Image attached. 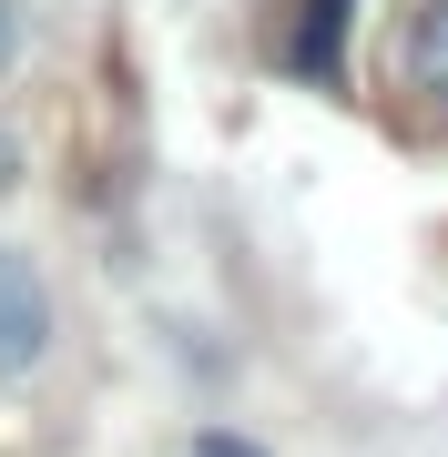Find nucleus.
Segmentation results:
<instances>
[{
  "label": "nucleus",
  "mask_w": 448,
  "mask_h": 457,
  "mask_svg": "<svg viewBox=\"0 0 448 457\" xmlns=\"http://www.w3.org/2000/svg\"><path fill=\"white\" fill-rule=\"evenodd\" d=\"M51 356V285L21 245H0V376H31Z\"/></svg>",
  "instance_id": "obj_1"
},
{
  "label": "nucleus",
  "mask_w": 448,
  "mask_h": 457,
  "mask_svg": "<svg viewBox=\"0 0 448 457\" xmlns=\"http://www.w3.org/2000/svg\"><path fill=\"white\" fill-rule=\"evenodd\" d=\"M347 11H357V0H306L296 41H285V71H296V82H316V92L347 82Z\"/></svg>",
  "instance_id": "obj_2"
},
{
  "label": "nucleus",
  "mask_w": 448,
  "mask_h": 457,
  "mask_svg": "<svg viewBox=\"0 0 448 457\" xmlns=\"http://www.w3.org/2000/svg\"><path fill=\"white\" fill-rule=\"evenodd\" d=\"M408 71H418V92L448 112V0H428V11H418V31H408Z\"/></svg>",
  "instance_id": "obj_3"
},
{
  "label": "nucleus",
  "mask_w": 448,
  "mask_h": 457,
  "mask_svg": "<svg viewBox=\"0 0 448 457\" xmlns=\"http://www.w3.org/2000/svg\"><path fill=\"white\" fill-rule=\"evenodd\" d=\"M194 457H266V447H255V437H234V427H204Z\"/></svg>",
  "instance_id": "obj_4"
},
{
  "label": "nucleus",
  "mask_w": 448,
  "mask_h": 457,
  "mask_svg": "<svg viewBox=\"0 0 448 457\" xmlns=\"http://www.w3.org/2000/svg\"><path fill=\"white\" fill-rule=\"evenodd\" d=\"M11 62H21V11L0 0V71H11Z\"/></svg>",
  "instance_id": "obj_5"
},
{
  "label": "nucleus",
  "mask_w": 448,
  "mask_h": 457,
  "mask_svg": "<svg viewBox=\"0 0 448 457\" xmlns=\"http://www.w3.org/2000/svg\"><path fill=\"white\" fill-rule=\"evenodd\" d=\"M11 163H21V153H11V132H0V183H11Z\"/></svg>",
  "instance_id": "obj_6"
}]
</instances>
